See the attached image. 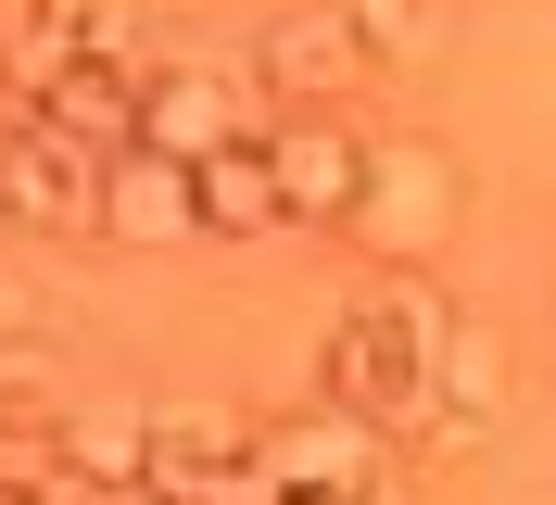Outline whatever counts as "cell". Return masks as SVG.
Wrapping results in <instances>:
<instances>
[{
    "label": "cell",
    "instance_id": "1",
    "mask_svg": "<svg viewBox=\"0 0 556 505\" xmlns=\"http://www.w3.org/2000/svg\"><path fill=\"white\" fill-rule=\"evenodd\" d=\"M430 392H443V367L417 354V341H392L367 303H354L342 329H329V367H316V404H342V417H367V430H417L430 417Z\"/></svg>",
    "mask_w": 556,
    "mask_h": 505
},
{
    "label": "cell",
    "instance_id": "2",
    "mask_svg": "<svg viewBox=\"0 0 556 505\" xmlns=\"http://www.w3.org/2000/svg\"><path fill=\"white\" fill-rule=\"evenodd\" d=\"M253 468H266L278 493L367 505V493H380V430H367V417H342V404H291V417H266V430H253Z\"/></svg>",
    "mask_w": 556,
    "mask_h": 505
},
{
    "label": "cell",
    "instance_id": "3",
    "mask_svg": "<svg viewBox=\"0 0 556 505\" xmlns=\"http://www.w3.org/2000/svg\"><path fill=\"white\" fill-rule=\"evenodd\" d=\"M266 165H278V202H291V228H354L367 202H380V152L329 114H291L266 127Z\"/></svg>",
    "mask_w": 556,
    "mask_h": 505
},
{
    "label": "cell",
    "instance_id": "4",
    "mask_svg": "<svg viewBox=\"0 0 556 505\" xmlns=\"http://www.w3.org/2000/svg\"><path fill=\"white\" fill-rule=\"evenodd\" d=\"M253 89L215 64H165L152 76V114H139V152H165V165H215V152H253Z\"/></svg>",
    "mask_w": 556,
    "mask_h": 505
},
{
    "label": "cell",
    "instance_id": "5",
    "mask_svg": "<svg viewBox=\"0 0 556 505\" xmlns=\"http://www.w3.org/2000/svg\"><path fill=\"white\" fill-rule=\"evenodd\" d=\"M102 240H127V253H152V240H203V165L114 152V165H102Z\"/></svg>",
    "mask_w": 556,
    "mask_h": 505
},
{
    "label": "cell",
    "instance_id": "6",
    "mask_svg": "<svg viewBox=\"0 0 556 505\" xmlns=\"http://www.w3.org/2000/svg\"><path fill=\"white\" fill-rule=\"evenodd\" d=\"M64 468H76V493H139L152 480V404H76Z\"/></svg>",
    "mask_w": 556,
    "mask_h": 505
},
{
    "label": "cell",
    "instance_id": "7",
    "mask_svg": "<svg viewBox=\"0 0 556 505\" xmlns=\"http://www.w3.org/2000/svg\"><path fill=\"white\" fill-rule=\"evenodd\" d=\"M342 64H354V13H278L266 51H253V76H266L278 101H316Z\"/></svg>",
    "mask_w": 556,
    "mask_h": 505
},
{
    "label": "cell",
    "instance_id": "8",
    "mask_svg": "<svg viewBox=\"0 0 556 505\" xmlns=\"http://www.w3.org/2000/svg\"><path fill=\"white\" fill-rule=\"evenodd\" d=\"M266 228H291L266 139H253V152H215V165H203V240H266Z\"/></svg>",
    "mask_w": 556,
    "mask_h": 505
},
{
    "label": "cell",
    "instance_id": "9",
    "mask_svg": "<svg viewBox=\"0 0 556 505\" xmlns=\"http://www.w3.org/2000/svg\"><path fill=\"white\" fill-rule=\"evenodd\" d=\"M367 215L392 228V266H417V253H430V228L455 215V190H443V165H405V152H380V202H367Z\"/></svg>",
    "mask_w": 556,
    "mask_h": 505
},
{
    "label": "cell",
    "instance_id": "10",
    "mask_svg": "<svg viewBox=\"0 0 556 505\" xmlns=\"http://www.w3.org/2000/svg\"><path fill=\"white\" fill-rule=\"evenodd\" d=\"M417 38H430V13H380V0H367V13H354V51H392V64H405Z\"/></svg>",
    "mask_w": 556,
    "mask_h": 505
},
{
    "label": "cell",
    "instance_id": "11",
    "mask_svg": "<svg viewBox=\"0 0 556 505\" xmlns=\"http://www.w3.org/2000/svg\"><path fill=\"white\" fill-rule=\"evenodd\" d=\"M190 505H291V493H278L266 468H228V480H215V493H190Z\"/></svg>",
    "mask_w": 556,
    "mask_h": 505
},
{
    "label": "cell",
    "instance_id": "12",
    "mask_svg": "<svg viewBox=\"0 0 556 505\" xmlns=\"http://www.w3.org/2000/svg\"><path fill=\"white\" fill-rule=\"evenodd\" d=\"M0 505H51V493H38V480H13V468H0Z\"/></svg>",
    "mask_w": 556,
    "mask_h": 505
},
{
    "label": "cell",
    "instance_id": "13",
    "mask_svg": "<svg viewBox=\"0 0 556 505\" xmlns=\"http://www.w3.org/2000/svg\"><path fill=\"white\" fill-rule=\"evenodd\" d=\"M291 505H329V493H291Z\"/></svg>",
    "mask_w": 556,
    "mask_h": 505
}]
</instances>
